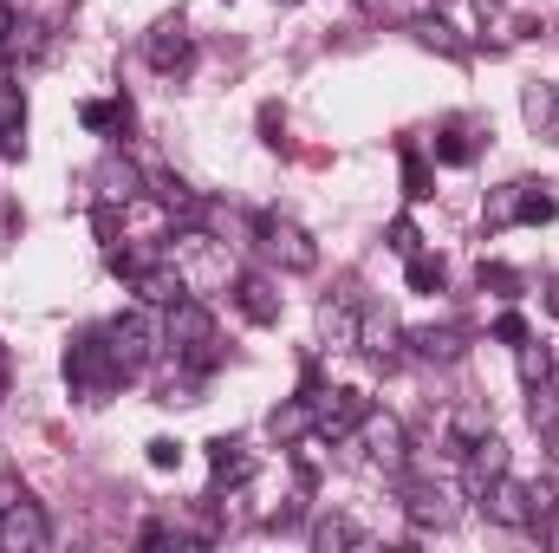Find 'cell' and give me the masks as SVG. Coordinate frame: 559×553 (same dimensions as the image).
<instances>
[{
	"label": "cell",
	"mask_w": 559,
	"mask_h": 553,
	"mask_svg": "<svg viewBox=\"0 0 559 553\" xmlns=\"http://www.w3.org/2000/svg\"><path fill=\"white\" fill-rule=\"evenodd\" d=\"M66 385H72V398H85V404H105V398L124 385V372H118V358H111L105 326H85V332L66 345Z\"/></svg>",
	"instance_id": "1"
},
{
	"label": "cell",
	"mask_w": 559,
	"mask_h": 553,
	"mask_svg": "<svg viewBox=\"0 0 559 553\" xmlns=\"http://www.w3.org/2000/svg\"><path fill=\"white\" fill-rule=\"evenodd\" d=\"M163 345L182 358V365H195V372H215V313L202 306V299H176V306H163Z\"/></svg>",
	"instance_id": "2"
},
{
	"label": "cell",
	"mask_w": 559,
	"mask_h": 553,
	"mask_svg": "<svg viewBox=\"0 0 559 553\" xmlns=\"http://www.w3.org/2000/svg\"><path fill=\"white\" fill-rule=\"evenodd\" d=\"M105 339H111V358H118V372L124 378H143L150 365H156V352H163V326L150 319V306H124L118 319H105Z\"/></svg>",
	"instance_id": "3"
},
{
	"label": "cell",
	"mask_w": 559,
	"mask_h": 553,
	"mask_svg": "<svg viewBox=\"0 0 559 553\" xmlns=\"http://www.w3.org/2000/svg\"><path fill=\"white\" fill-rule=\"evenodd\" d=\"M138 196H143V169L124 150H111V156L92 169V215H98V235H105V242L118 235V209H131Z\"/></svg>",
	"instance_id": "4"
},
{
	"label": "cell",
	"mask_w": 559,
	"mask_h": 553,
	"mask_svg": "<svg viewBox=\"0 0 559 553\" xmlns=\"http://www.w3.org/2000/svg\"><path fill=\"white\" fill-rule=\"evenodd\" d=\"M52 541V521H46V508L13 482V475H0V548H46Z\"/></svg>",
	"instance_id": "5"
},
{
	"label": "cell",
	"mask_w": 559,
	"mask_h": 553,
	"mask_svg": "<svg viewBox=\"0 0 559 553\" xmlns=\"http://www.w3.org/2000/svg\"><path fill=\"white\" fill-rule=\"evenodd\" d=\"M254 235H261L267 261H280L286 274H312V268H319V248H312V235H306L299 222H286V215H261Z\"/></svg>",
	"instance_id": "6"
},
{
	"label": "cell",
	"mask_w": 559,
	"mask_h": 553,
	"mask_svg": "<svg viewBox=\"0 0 559 553\" xmlns=\"http://www.w3.org/2000/svg\"><path fill=\"white\" fill-rule=\"evenodd\" d=\"M358 443H365V456H371L384 475H404V469H411V436H404V423L391 411H365Z\"/></svg>",
	"instance_id": "7"
},
{
	"label": "cell",
	"mask_w": 559,
	"mask_h": 553,
	"mask_svg": "<svg viewBox=\"0 0 559 553\" xmlns=\"http://www.w3.org/2000/svg\"><path fill=\"white\" fill-rule=\"evenodd\" d=\"M365 411H371L365 391H325V398H312V436L319 443H345V436H358Z\"/></svg>",
	"instance_id": "8"
},
{
	"label": "cell",
	"mask_w": 559,
	"mask_h": 553,
	"mask_svg": "<svg viewBox=\"0 0 559 553\" xmlns=\"http://www.w3.org/2000/svg\"><path fill=\"white\" fill-rule=\"evenodd\" d=\"M404 339H411V332L397 326L391 306H365V313H358V352H365L371 365H397V358H404Z\"/></svg>",
	"instance_id": "9"
},
{
	"label": "cell",
	"mask_w": 559,
	"mask_h": 553,
	"mask_svg": "<svg viewBox=\"0 0 559 553\" xmlns=\"http://www.w3.org/2000/svg\"><path fill=\"white\" fill-rule=\"evenodd\" d=\"M404 515H411L417 534H442V528H455L462 502H455L442 482H411V489H404Z\"/></svg>",
	"instance_id": "10"
},
{
	"label": "cell",
	"mask_w": 559,
	"mask_h": 553,
	"mask_svg": "<svg viewBox=\"0 0 559 553\" xmlns=\"http://www.w3.org/2000/svg\"><path fill=\"white\" fill-rule=\"evenodd\" d=\"M501 475H508V443L488 430V436H475V443L462 449V489L481 502V489H488V482H501Z\"/></svg>",
	"instance_id": "11"
},
{
	"label": "cell",
	"mask_w": 559,
	"mask_h": 553,
	"mask_svg": "<svg viewBox=\"0 0 559 553\" xmlns=\"http://www.w3.org/2000/svg\"><path fill=\"white\" fill-rule=\"evenodd\" d=\"M46 52H52L46 20H7V33H0V66H7V72H26V66H39Z\"/></svg>",
	"instance_id": "12"
},
{
	"label": "cell",
	"mask_w": 559,
	"mask_h": 553,
	"mask_svg": "<svg viewBox=\"0 0 559 553\" xmlns=\"http://www.w3.org/2000/svg\"><path fill=\"white\" fill-rule=\"evenodd\" d=\"M481 515L501 521V528H534V495H527V482H514V475L488 482V489H481Z\"/></svg>",
	"instance_id": "13"
},
{
	"label": "cell",
	"mask_w": 559,
	"mask_h": 553,
	"mask_svg": "<svg viewBox=\"0 0 559 553\" xmlns=\"http://www.w3.org/2000/svg\"><path fill=\"white\" fill-rule=\"evenodd\" d=\"M417 358H429V365H455L462 352H468V326L462 319H442V326H417L411 339H404Z\"/></svg>",
	"instance_id": "14"
},
{
	"label": "cell",
	"mask_w": 559,
	"mask_h": 553,
	"mask_svg": "<svg viewBox=\"0 0 559 553\" xmlns=\"http://www.w3.org/2000/svg\"><path fill=\"white\" fill-rule=\"evenodd\" d=\"M150 66L156 72H182L189 59H195V39H189V26H182V13H169V20H156V33H150Z\"/></svg>",
	"instance_id": "15"
},
{
	"label": "cell",
	"mask_w": 559,
	"mask_h": 553,
	"mask_svg": "<svg viewBox=\"0 0 559 553\" xmlns=\"http://www.w3.org/2000/svg\"><path fill=\"white\" fill-rule=\"evenodd\" d=\"M131 293H138L143 306H176V299L189 293V280H182V268H176V261H163V255H156V261L131 280Z\"/></svg>",
	"instance_id": "16"
},
{
	"label": "cell",
	"mask_w": 559,
	"mask_h": 553,
	"mask_svg": "<svg viewBox=\"0 0 559 553\" xmlns=\"http://www.w3.org/2000/svg\"><path fill=\"white\" fill-rule=\"evenodd\" d=\"M319 345L325 352H358V306L352 299H325L319 306Z\"/></svg>",
	"instance_id": "17"
},
{
	"label": "cell",
	"mask_w": 559,
	"mask_h": 553,
	"mask_svg": "<svg viewBox=\"0 0 559 553\" xmlns=\"http://www.w3.org/2000/svg\"><path fill=\"white\" fill-rule=\"evenodd\" d=\"M235 306H241L254 326H274V319H280L274 280H267V274H241V280H235Z\"/></svg>",
	"instance_id": "18"
},
{
	"label": "cell",
	"mask_w": 559,
	"mask_h": 553,
	"mask_svg": "<svg viewBox=\"0 0 559 553\" xmlns=\"http://www.w3.org/2000/svg\"><path fill=\"white\" fill-rule=\"evenodd\" d=\"M527 391H534V404H527L534 430H540L547 443H559V365H547V378H540V385H527Z\"/></svg>",
	"instance_id": "19"
},
{
	"label": "cell",
	"mask_w": 559,
	"mask_h": 553,
	"mask_svg": "<svg viewBox=\"0 0 559 553\" xmlns=\"http://www.w3.org/2000/svg\"><path fill=\"white\" fill-rule=\"evenodd\" d=\"M312 548H319V553L365 548V528H358L352 515H319V521H312Z\"/></svg>",
	"instance_id": "20"
},
{
	"label": "cell",
	"mask_w": 559,
	"mask_h": 553,
	"mask_svg": "<svg viewBox=\"0 0 559 553\" xmlns=\"http://www.w3.org/2000/svg\"><path fill=\"white\" fill-rule=\"evenodd\" d=\"M209 462H215V495H222L228 482H248V475H254V462L241 456L235 436H215V443H209Z\"/></svg>",
	"instance_id": "21"
},
{
	"label": "cell",
	"mask_w": 559,
	"mask_h": 553,
	"mask_svg": "<svg viewBox=\"0 0 559 553\" xmlns=\"http://www.w3.org/2000/svg\"><path fill=\"white\" fill-rule=\"evenodd\" d=\"M521 111L540 138H559V85H527L521 92Z\"/></svg>",
	"instance_id": "22"
},
{
	"label": "cell",
	"mask_w": 559,
	"mask_h": 553,
	"mask_svg": "<svg viewBox=\"0 0 559 553\" xmlns=\"http://www.w3.org/2000/svg\"><path fill=\"white\" fill-rule=\"evenodd\" d=\"M495 430V416H488V404H462V411L449 416V456L462 462V449L475 443V436H488Z\"/></svg>",
	"instance_id": "23"
},
{
	"label": "cell",
	"mask_w": 559,
	"mask_h": 553,
	"mask_svg": "<svg viewBox=\"0 0 559 553\" xmlns=\"http://www.w3.org/2000/svg\"><path fill=\"white\" fill-rule=\"evenodd\" d=\"M156 202H163L176 222H202V196H195L182 176H156Z\"/></svg>",
	"instance_id": "24"
},
{
	"label": "cell",
	"mask_w": 559,
	"mask_h": 553,
	"mask_svg": "<svg viewBox=\"0 0 559 553\" xmlns=\"http://www.w3.org/2000/svg\"><path fill=\"white\" fill-rule=\"evenodd\" d=\"M267 430H274L280 443H299V436H312V398H286V404L267 416Z\"/></svg>",
	"instance_id": "25"
},
{
	"label": "cell",
	"mask_w": 559,
	"mask_h": 553,
	"mask_svg": "<svg viewBox=\"0 0 559 553\" xmlns=\"http://www.w3.org/2000/svg\"><path fill=\"white\" fill-rule=\"evenodd\" d=\"M554 215H559L554 189H547V183H521V222H527V228H547Z\"/></svg>",
	"instance_id": "26"
},
{
	"label": "cell",
	"mask_w": 559,
	"mask_h": 553,
	"mask_svg": "<svg viewBox=\"0 0 559 553\" xmlns=\"http://www.w3.org/2000/svg\"><path fill=\"white\" fill-rule=\"evenodd\" d=\"M13 131H26V98H20V79L0 72V138H13Z\"/></svg>",
	"instance_id": "27"
},
{
	"label": "cell",
	"mask_w": 559,
	"mask_h": 553,
	"mask_svg": "<svg viewBox=\"0 0 559 553\" xmlns=\"http://www.w3.org/2000/svg\"><path fill=\"white\" fill-rule=\"evenodd\" d=\"M79 118H85V131H124L131 125V111L118 98H92V105H79Z\"/></svg>",
	"instance_id": "28"
},
{
	"label": "cell",
	"mask_w": 559,
	"mask_h": 553,
	"mask_svg": "<svg viewBox=\"0 0 559 553\" xmlns=\"http://www.w3.org/2000/svg\"><path fill=\"white\" fill-rule=\"evenodd\" d=\"M404 280H411V293H442V280H449V274H442V261H436V255H423V248H417V255H411V268H404Z\"/></svg>",
	"instance_id": "29"
},
{
	"label": "cell",
	"mask_w": 559,
	"mask_h": 553,
	"mask_svg": "<svg viewBox=\"0 0 559 553\" xmlns=\"http://www.w3.org/2000/svg\"><path fill=\"white\" fill-rule=\"evenodd\" d=\"M105 261H111V274L124 280V286H131V280H138L143 268H150V261H156V248H150V242H138V248H111Z\"/></svg>",
	"instance_id": "30"
},
{
	"label": "cell",
	"mask_w": 559,
	"mask_h": 553,
	"mask_svg": "<svg viewBox=\"0 0 559 553\" xmlns=\"http://www.w3.org/2000/svg\"><path fill=\"white\" fill-rule=\"evenodd\" d=\"M468 156H475L468 125H442V138H436V163H468Z\"/></svg>",
	"instance_id": "31"
},
{
	"label": "cell",
	"mask_w": 559,
	"mask_h": 553,
	"mask_svg": "<svg viewBox=\"0 0 559 553\" xmlns=\"http://www.w3.org/2000/svg\"><path fill=\"white\" fill-rule=\"evenodd\" d=\"M508 222H521V183L495 189V202H488V228H508Z\"/></svg>",
	"instance_id": "32"
},
{
	"label": "cell",
	"mask_w": 559,
	"mask_h": 553,
	"mask_svg": "<svg viewBox=\"0 0 559 553\" xmlns=\"http://www.w3.org/2000/svg\"><path fill=\"white\" fill-rule=\"evenodd\" d=\"M404 196H411V202L436 196V189H429V163H423L417 150H404Z\"/></svg>",
	"instance_id": "33"
},
{
	"label": "cell",
	"mask_w": 559,
	"mask_h": 553,
	"mask_svg": "<svg viewBox=\"0 0 559 553\" xmlns=\"http://www.w3.org/2000/svg\"><path fill=\"white\" fill-rule=\"evenodd\" d=\"M384 242H391V255H404V261L423 248V235H417V222H411V215H397V222L384 228Z\"/></svg>",
	"instance_id": "34"
},
{
	"label": "cell",
	"mask_w": 559,
	"mask_h": 553,
	"mask_svg": "<svg viewBox=\"0 0 559 553\" xmlns=\"http://www.w3.org/2000/svg\"><path fill=\"white\" fill-rule=\"evenodd\" d=\"M527 495H534V528L559 515V482H547V475H540V482H527Z\"/></svg>",
	"instance_id": "35"
},
{
	"label": "cell",
	"mask_w": 559,
	"mask_h": 553,
	"mask_svg": "<svg viewBox=\"0 0 559 553\" xmlns=\"http://www.w3.org/2000/svg\"><path fill=\"white\" fill-rule=\"evenodd\" d=\"M150 469H156V475L182 469V443H176V436H150Z\"/></svg>",
	"instance_id": "36"
},
{
	"label": "cell",
	"mask_w": 559,
	"mask_h": 553,
	"mask_svg": "<svg viewBox=\"0 0 559 553\" xmlns=\"http://www.w3.org/2000/svg\"><path fill=\"white\" fill-rule=\"evenodd\" d=\"M417 39H423V46H442V52H462L455 26H442V20H417Z\"/></svg>",
	"instance_id": "37"
},
{
	"label": "cell",
	"mask_w": 559,
	"mask_h": 553,
	"mask_svg": "<svg viewBox=\"0 0 559 553\" xmlns=\"http://www.w3.org/2000/svg\"><path fill=\"white\" fill-rule=\"evenodd\" d=\"M547 365H554V358L527 339V345H521V385H540V378H547Z\"/></svg>",
	"instance_id": "38"
},
{
	"label": "cell",
	"mask_w": 559,
	"mask_h": 553,
	"mask_svg": "<svg viewBox=\"0 0 559 553\" xmlns=\"http://www.w3.org/2000/svg\"><path fill=\"white\" fill-rule=\"evenodd\" d=\"M495 339H501V345H527L534 332H527V319H521V313H501V319H495Z\"/></svg>",
	"instance_id": "39"
},
{
	"label": "cell",
	"mask_w": 559,
	"mask_h": 553,
	"mask_svg": "<svg viewBox=\"0 0 559 553\" xmlns=\"http://www.w3.org/2000/svg\"><path fill=\"white\" fill-rule=\"evenodd\" d=\"M481 286H495V293H514V286H521V274H514V268H501V261H481Z\"/></svg>",
	"instance_id": "40"
},
{
	"label": "cell",
	"mask_w": 559,
	"mask_h": 553,
	"mask_svg": "<svg viewBox=\"0 0 559 553\" xmlns=\"http://www.w3.org/2000/svg\"><path fill=\"white\" fill-rule=\"evenodd\" d=\"M547 306H554V319H559V274L547 280Z\"/></svg>",
	"instance_id": "41"
},
{
	"label": "cell",
	"mask_w": 559,
	"mask_h": 553,
	"mask_svg": "<svg viewBox=\"0 0 559 553\" xmlns=\"http://www.w3.org/2000/svg\"><path fill=\"white\" fill-rule=\"evenodd\" d=\"M0 398H7V352H0Z\"/></svg>",
	"instance_id": "42"
},
{
	"label": "cell",
	"mask_w": 559,
	"mask_h": 553,
	"mask_svg": "<svg viewBox=\"0 0 559 553\" xmlns=\"http://www.w3.org/2000/svg\"><path fill=\"white\" fill-rule=\"evenodd\" d=\"M7 20H13V13H7V7H0V33H7Z\"/></svg>",
	"instance_id": "43"
},
{
	"label": "cell",
	"mask_w": 559,
	"mask_h": 553,
	"mask_svg": "<svg viewBox=\"0 0 559 553\" xmlns=\"http://www.w3.org/2000/svg\"><path fill=\"white\" fill-rule=\"evenodd\" d=\"M286 7H293V0H286Z\"/></svg>",
	"instance_id": "44"
}]
</instances>
